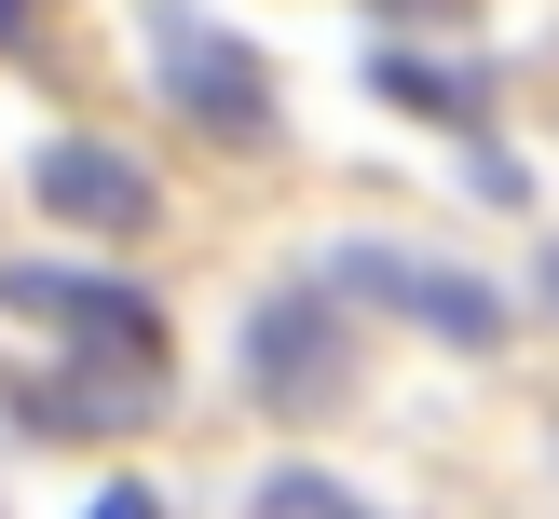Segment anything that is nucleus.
<instances>
[{
  "label": "nucleus",
  "mask_w": 559,
  "mask_h": 519,
  "mask_svg": "<svg viewBox=\"0 0 559 519\" xmlns=\"http://www.w3.org/2000/svg\"><path fill=\"white\" fill-rule=\"evenodd\" d=\"M0 300H14L27 328H55V342H82V369L164 382V315H151L136 287H109V273H41V260H14V273H0Z\"/></svg>",
  "instance_id": "f257e3e1"
},
{
  "label": "nucleus",
  "mask_w": 559,
  "mask_h": 519,
  "mask_svg": "<svg viewBox=\"0 0 559 519\" xmlns=\"http://www.w3.org/2000/svg\"><path fill=\"white\" fill-rule=\"evenodd\" d=\"M355 382V342H342V300L328 287H273V300H246V397L260 410H328Z\"/></svg>",
  "instance_id": "f03ea898"
},
{
  "label": "nucleus",
  "mask_w": 559,
  "mask_h": 519,
  "mask_svg": "<svg viewBox=\"0 0 559 519\" xmlns=\"http://www.w3.org/2000/svg\"><path fill=\"white\" fill-rule=\"evenodd\" d=\"M328 287L382 300V315L437 328V342H464V355L506 342V287H478V273H451V260H409V246H342V260H328Z\"/></svg>",
  "instance_id": "7ed1b4c3"
},
{
  "label": "nucleus",
  "mask_w": 559,
  "mask_h": 519,
  "mask_svg": "<svg viewBox=\"0 0 559 519\" xmlns=\"http://www.w3.org/2000/svg\"><path fill=\"white\" fill-rule=\"evenodd\" d=\"M151 55H164V96H178L205 137H273V69L233 42V27H205V14L164 0V14H151Z\"/></svg>",
  "instance_id": "20e7f679"
},
{
  "label": "nucleus",
  "mask_w": 559,
  "mask_h": 519,
  "mask_svg": "<svg viewBox=\"0 0 559 519\" xmlns=\"http://www.w3.org/2000/svg\"><path fill=\"white\" fill-rule=\"evenodd\" d=\"M27 191H41L69 233H151V164L109 151V137H55V151L27 164Z\"/></svg>",
  "instance_id": "39448f33"
},
{
  "label": "nucleus",
  "mask_w": 559,
  "mask_h": 519,
  "mask_svg": "<svg viewBox=\"0 0 559 519\" xmlns=\"http://www.w3.org/2000/svg\"><path fill=\"white\" fill-rule=\"evenodd\" d=\"M369 82L424 123H478V69H437V55H369Z\"/></svg>",
  "instance_id": "423d86ee"
},
{
  "label": "nucleus",
  "mask_w": 559,
  "mask_h": 519,
  "mask_svg": "<svg viewBox=\"0 0 559 519\" xmlns=\"http://www.w3.org/2000/svg\"><path fill=\"white\" fill-rule=\"evenodd\" d=\"M260 519H369V506H355L342 479H273V492H260Z\"/></svg>",
  "instance_id": "0eeeda50"
},
{
  "label": "nucleus",
  "mask_w": 559,
  "mask_h": 519,
  "mask_svg": "<svg viewBox=\"0 0 559 519\" xmlns=\"http://www.w3.org/2000/svg\"><path fill=\"white\" fill-rule=\"evenodd\" d=\"M82 519H164V492H151V479H109V492H96Z\"/></svg>",
  "instance_id": "6e6552de"
},
{
  "label": "nucleus",
  "mask_w": 559,
  "mask_h": 519,
  "mask_svg": "<svg viewBox=\"0 0 559 519\" xmlns=\"http://www.w3.org/2000/svg\"><path fill=\"white\" fill-rule=\"evenodd\" d=\"M27 14H41V0H0V42H27Z\"/></svg>",
  "instance_id": "1a4fd4ad"
},
{
  "label": "nucleus",
  "mask_w": 559,
  "mask_h": 519,
  "mask_svg": "<svg viewBox=\"0 0 559 519\" xmlns=\"http://www.w3.org/2000/svg\"><path fill=\"white\" fill-rule=\"evenodd\" d=\"M546 300H559V260H546Z\"/></svg>",
  "instance_id": "9d476101"
},
{
  "label": "nucleus",
  "mask_w": 559,
  "mask_h": 519,
  "mask_svg": "<svg viewBox=\"0 0 559 519\" xmlns=\"http://www.w3.org/2000/svg\"><path fill=\"white\" fill-rule=\"evenodd\" d=\"M424 14H451V0H424Z\"/></svg>",
  "instance_id": "9b49d317"
}]
</instances>
